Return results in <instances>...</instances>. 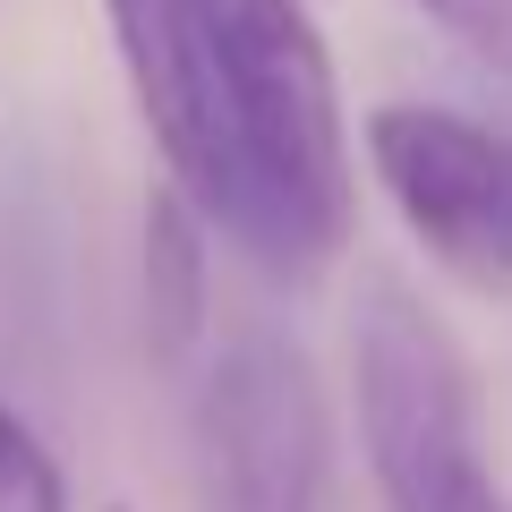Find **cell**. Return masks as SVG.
I'll use <instances>...</instances> for the list:
<instances>
[{
    "label": "cell",
    "mask_w": 512,
    "mask_h": 512,
    "mask_svg": "<svg viewBox=\"0 0 512 512\" xmlns=\"http://www.w3.org/2000/svg\"><path fill=\"white\" fill-rule=\"evenodd\" d=\"M359 154L436 274L512 299V128L453 103H376L359 120Z\"/></svg>",
    "instance_id": "4"
},
{
    "label": "cell",
    "mask_w": 512,
    "mask_h": 512,
    "mask_svg": "<svg viewBox=\"0 0 512 512\" xmlns=\"http://www.w3.org/2000/svg\"><path fill=\"white\" fill-rule=\"evenodd\" d=\"M436 35H453L478 69L512 77V0H410Z\"/></svg>",
    "instance_id": "7"
},
{
    "label": "cell",
    "mask_w": 512,
    "mask_h": 512,
    "mask_svg": "<svg viewBox=\"0 0 512 512\" xmlns=\"http://www.w3.org/2000/svg\"><path fill=\"white\" fill-rule=\"evenodd\" d=\"M188 444H197V512H325L333 487L325 384L282 333L248 325L205 359Z\"/></svg>",
    "instance_id": "3"
},
{
    "label": "cell",
    "mask_w": 512,
    "mask_h": 512,
    "mask_svg": "<svg viewBox=\"0 0 512 512\" xmlns=\"http://www.w3.org/2000/svg\"><path fill=\"white\" fill-rule=\"evenodd\" d=\"M137 299H146L154 359H188L205 342V308H214V222L171 180H154L146 214H137Z\"/></svg>",
    "instance_id": "5"
},
{
    "label": "cell",
    "mask_w": 512,
    "mask_h": 512,
    "mask_svg": "<svg viewBox=\"0 0 512 512\" xmlns=\"http://www.w3.org/2000/svg\"><path fill=\"white\" fill-rule=\"evenodd\" d=\"M0 512H77L60 453L43 444L35 419L9 410V402H0Z\"/></svg>",
    "instance_id": "6"
},
{
    "label": "cell",
    "mask_w": 512,
    "mask_h": 512,
    "mask_svg": "<svg viewBox=\"0 0 512 512\" xmlns=\"http://www.w3.org/2000/svg\"><path fill=\"white\" fill-rule=\"evenodd\" d=\"M350 419L384 512H512L478 367L402 274H359L350 299Z\"/></svg>",
    "instance_id": "2"
},
{
    "label": "cell",
    "mask_w": 512,
    "mask_h": 512,
    "mask_svg": "<svg viewBox=\"0 0 512 512\" xmlns=\"http://www.w3.org/2000/svg\"><path fill=\"white\" fill-rule=\"evenodd\" d=\"M111 512H128V504H111Z\"/></svg>",
    "instance_id": "8"
},
{
    "label": "cell",
    "mask_w": 512,
    "mask_h": 512,
    "mask_svg": "<svg viewBox=\"0 0 512 512\" xmlns=\"http://www.w3.org/2000/svg\"><path fill=\"white\" fill-rule=\"evenodd\" d=\"M163 180L256 274L316 282L359 231V154L308 0H103Z\"/></svg>",
    "instance_id": "1"
}]
</instances>
